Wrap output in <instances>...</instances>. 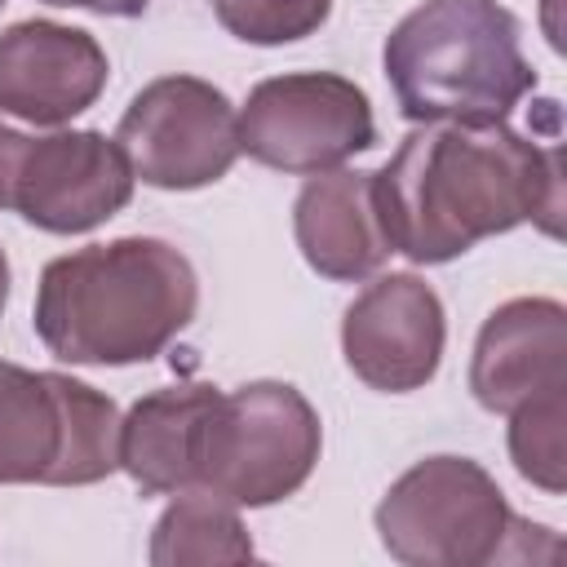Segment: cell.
Segmentation results:
<instances>
[{
  "label": "cell",
  "instance_id": "1",
  "mask_svg": "<svg viewBox=\"0 0 567 567\" xmlns=\"http://www.w3.org/2000/svg\"><path fill=\"white\" fill-rule=\"evenodd\" d=\"M372 199L390 252L439 266L487 235L563 230V155L501 124H421L399 142Z\"/></svg>",
  "mask_w": 567,
  "mask_h": 567
},
{
  "label": "cell",
  "instance_id": "2",
  "mask_svg": "<svg viewBox=\"0 0 567 567\" xmlns=\"http://www.w3.org/2000/svg\"><path fill=\"white\" fill-rule=\"evenodd\" d=\"M199 306L190 261L164 239L89 244L44 266L35 292V332L66 363H146Z\"/></svg>",
  "mask_w": 567,
  "mask_h": 567
},
{
  "label": "cell",
  "instance_id": "3",
  "mask_svg": "<svg viewBox=\"0 0 567 567\" xmlns=\"http://www.w3.org/2000/svg\"><path fill=\"white\" fill-rule=\"evenodd\" d=\"M381 58L399 111L416 124H501L536 84L518 18L496 0H425Z\"/></svg>",
  "mask_w": 567,
  "mask_h": 567
},
{
  "label": "cell",
  "instance_id": "4",
  "mask_svg": "<svg viewBox=\"0 0 567 567\" xmlns=\"http://www.w3.org/2000/svg\"><path fill=\"white\" fill-rule=\"evenodd\" d=\"M319 416L301 390L252 381L217 390L195 452V487L217 492L235 509H261L292 496L319 461Z\"/></svg>",
  "mask_w": 567,
  "mask_h": 567
},
{
  "label": "cell",
  "instance_id": "5",
  "mask_svg": "<svg viewBox=\"0 0 567 567\" xmlns=\"http://www.w3.org/2000/svg\"><path fill=\"white\" fill-rule=\"evenodd\" d=\"M518 527L496 478L465 456L416 461L377 505L381 545L408 567H483Z\"/></svg>",
  "mask_w": 567,
  "mask_h": 567
},
{
  "label": "cell",
  "instance_id": "6",
  "mask_svg": "<svg viewBox=\"0 0 567 567\" xmlns=\"http://www.w3.org/2000/svg\"><path fill=\"white\" fill-rule=\"evenodd\" d=\"M133 168L115 137L22 133L0 115V208L53 235H80L133 199Z\"/></svg>",
  "mask_w": 567,
  "mask_h": 567
},
{
  "label": "cell",
  "instance_id": "7",
  "mask_svg": "<svg viewBox=\"0 0 567 567\" xmlns=\"http://www.w3.org/2000/svg\"><path fill=\"white\" fill-rule=\"evenodd\" d=\"M372 142L368 93L332 71L261 80L239 111V151L279 173H328Z\"/></svg>",
  "mask_w": 567,
  "mask_h": 567
},
{
  "label": "cell",
  "instance_id": "8",
  "mask_svg": "<svg viewBox=\"0 0 567 567\" xmlns=\"http://www.w3.org/2000/svg\"><path fill=\"white\" fill-rule=\"evenodd\" d=\"M115 142L146 186L195 190L226 177L239 159V115L208 80L164 75L128 102Z\"/></svg>",
  "mask_w": 567,
  "mask_h": 567
},
{
  "label": "cell",
  "instance_id": "9",
  "mask_svg": "<svg viewBox=\"0 0 567 567\" xmlns=\"http://www.w3.org/2000/svg\"><path fill=\"white\" fill-rule=\"evenodd\" d=\"M443 332V306L425 279L381 275L350 301L341 319V350L359 381L408 394L439 372Z\"/></svg>",
  "mask_w": 567,
  "mask_h": 567
},
{
  "label": "cell",
  "instance_id": "10",
  "mask_svg": "<svg viewBox=\"0 0 567 567\" xmlns=\"http://www.w3.org/2000/svg\"><path fill=\"white\" fill-rule=\"evenodd\" d=\"M102 44L62 22H13L0 35V115L27 124H62L106 89Z\"/></svg>",
  "mask_w": 567,
  "mask_h": 567
},
{
  "label": "cell",
  "instance_id": "11",
  "mask_svg": "<svg viewBox=\"0 0 567 567\" xmlns=\"http://www.w3.org/2000/svg\"><path fill=\"white\" fill-rule=\"evenodd\" d=\"M558 385H567V310L549 297H518L492 310L474 341V399L487 412H514Z\"/></svg>",
  "mask_w": 567,
  "mask_h": 567
},
{
  "label": "cell",
  "instance_id": "12",
  "mask_svg": "<svg viewBox=\"0 0 567 567\" xmlns=\"http://www.w3.org/2000/svg\"><path fill=\"white\" fill-rule=\"evenodd\" d=\"M292 226L301 257L328 279H368L390 257V239L372 199V173H315L297 195Z\"/></svg>",
  "mask_w": 567,
  "mask_h": 567
},
{
  "label": "cell",
  "instance_id": "13",
  "mask_svg": "<svg viewBox=\"0 0 567 567\" xmlns=\"http://www.w3.org/2000/svg\"><path fill=\"white\" fill-rule=\"evenodd\" d=\"M213 399V385H168L137 399L120 421V470L155 496L195 487V452Z\"/></svg>",
  "mask_w": 567,
  "mask_h": 567
},
{
  "label": "cell",
  "instance_id": "14",
  "mask_svg": "<svg viewBox=\"0 0 567 567\" xmlns=\"http://www.w3.org/2000/svg\"><path fill=\"white\" fill-rule=\"evenodd\" d=\"M62 456V372L0 359V483H53Z\"/></svg>",
  "mask_w": 567,
  "mask_h": 567
},
{
  "label": "cell",
  "instance_id": "15",
  "mask_svg": "<svg viewBox=\"0 0 567 567\" xmlns=\"http://www.w3.org/2000/svg\"><path fill=\"white\" fill-rule=\"evenodd\" d=\"M252 540L230 501L208 487H182L177 501L159 514L151 536L155 567H186V563H248Z\"/></svg>",
  "mask_w": 567,
  "mask_h": 567
},
{
  "label": "cell",
  "instance_id": "16",
  "mask_svg": "<svg viewBox=\"0 0 567 567\" xmlns=\"http://www.w3.org/2000/svg\"><path fill=\"white\" fill-rule=\"evenodd\" d=\"M120 470V412L106 394L62 377V456L53 487H84Z\"/></svg>",
  "mask_w": 567,
  "mask_h": 567
},
{
  "label": "cell",
  "instance_id": "17",
  "mask_svg": "<svg viewBox=\"0 0 567 567\" xmlns=\"http://www.w3.org/2000/svg\"><path fill=\"white\" fill-rule=\"evenodd\" d=\"M509 456H514V470L545 487V492H563L567 487V461H563V421H567V385L558 390H545L527 403H518L509 412Z\"/></svg>",
  "mask_w": 567,
  "mask_h": 567
},
{
  "label": "cell",
  "instance_id": "18",
  "mask_svg": "<svg viewBox=\"0 0 567 567\" xmlns=\"http://www.w3.org/2000/svg\"><path fill=\"white\" fill-rule=\"evenodd\" d=\"M217 22L248 44H288L319 31L332 0H208Z\"/></svg>",
  "mask_w": 567,
  "mask_h": 567
},
{
  "label": "cell",
  "instance_id": "19",
  "mask_svg": "<svg viewBox=\"0 0 567 567\" xmlns=\"http://www.w3.org/2000/svg\"><path fill=\"white\" fill-rule=\"evenodd\" d=\"M44 4H62V9H93V13H111V18H137L146 13L151 0H44Z\"/></svg>",
  "mask_w": 567,
  "mask_h": 567
},
{
  "label": "cell",
  "instance_id": "20",
  "mask_svg": "<svg viewBox=\"0 0 567 567\" xmlns=\"http://www.w3.org/2000/svg\"><path fill=\"white\" fill-rule=\"evenodd\" d=\"M9 301V261H4V248H0V310Z\"/></svg>",
  "mask_w": 567,
  "mask_h": 567
},
{
  "label": "cell",
  "instance_id": "21",
  "mask_svg": "<svg viewBox=\"0 0 567 567\" xmlns=\"http://www.w3.org/2000/svg\"><path fill=\"white\" fill-rule=\"evenodd\" d=\"M0 4H4V0H0Z\"/></svg>",
  "mask_w": 567,
  "mask_h": 567
}]
</instances>
